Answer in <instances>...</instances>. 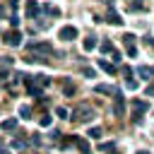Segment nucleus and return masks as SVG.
I'll use <instances>...</instances> for the list:
<instances>
[{
    "instance_id": "22",
    "label": "nucleus",
    "mask_w": 154,
    "mask_h": 154,
    "mask_svg": "<svg viewBox=\"0 0 154 154\" xmlns=\"http://www.w3.org/2000/svg\"><path fill=\"white\" fill-rule=\"evenodd\" d=\"M63 91H65L67 96H72V94H75V84H72V82H67V84L63 87Z\"/></svg>"
},
{
    "instance_id": "35",
    "label": "nucleus",
    "mask_w": 154,
    "mask_h": 154,
    "mask_svg": "<svg viewBox=\"0 0 154 154\" xmlns=\"http://www.w3.org/2000/svg\"><path fill=\"white\" fill-rule=\"evenodd\" d=\"M144 43H147V46H154V38H152V36H144Z\"/></svg>"
},
{
    "instance_id": "12",
    "label": "nucleus",
    "mask_w": 154,
    "mask_h": 154,
    "mask_svg": "<svg viewBox=\"0 0 154 154\" xmlns=\"http://www.w3.org/2000/svg\"><path fill=\"white\" fill-rule=\"evenodd\" d=\"M96 46H99L96 36H87V38H84V51H94Z\"/></svg>"
},
{
    "instance_id": "27",
    "label": "nucleus",
    "mask_w": 154,
    "mask_h": 154,
    "mask_svg": "<svg viewBox=\"0 0 154 154\" xmlns=\"http://www.w3.org/2000/svg\"><path fill=\"white\" fill-rule=\"evenodd\" d=\"M125 87H128V89H137V79H132V77H130V79L125 82Z\"/></svg>"
},
{
    "instance_id": "9",
    "label": "nucleus",
    "mask_w": 154,
    "mask_h": 154,
    "mask_svg": "<svg viewBox=\"0 0 154 154\" xmlns=\"http://www.w3.org/2000/svg\"><path fill=\"white\" fill-rule=\"evenodd\" d=\"M132 108H135V113H147V111H149V103H147V101L135 99V101H132Z\"/></svg>"
},
{
    "instance_id": "2",
    "label": "nucleus",
    "mask_w": 154,
    "mask_h": 154,
    "mask_svg": "<svg viewBox=\"0 0 154 154\" xmlns=\"http://www.w3.org/2000/svg\"><path fill=\"white\" fill-rule=\"evenodd\" d=\"M106 22H108V24H113V26H120V24H123V17L116 12L113 0H108V14H106Z\"/></svg>"
},
{
    "instance_id": "30",
    "label": "nucleus",
    "mask_w": 154,
    "mask_h": 154,
    "mask_svg": "<svg viewBox=\"0 0 154 154\" xmlns=\"http://www.w3.org/2000/svg\"><path fill=\"white\" fill-rule=\"evenodd\" d=\"M132 123H142V113H132Z\"/></svg>"
},
{
    "instance_id": "4",
    "label": "nucleus",
    "mask_w": 154,
    "mask_h": 154,
    "mask_svg": "<svg viewBox=\"0 0 154 154\" xmlns=\"http://www.w3.org/2000/svg\"><path fill=\"white\" fill-rule=\"evenodd\" d=\"M38 12H41L38 2H36V0H26V19H36Z\"/></svg>"
},
{
    "instance_id": "19",
    "label": "nucleus",
    "mask_w": 154,
    "mask_h": 154,
    "mask_svg": "<svg viewBox=\"0 0 154 154\" xmlns=\"http://www.w3.org/2000/svg\"><path fill=\"white\" fill-rule=\"evenodd\" d=\"M38 123H41V128H51V123H53V116H48V113H43V118H41Z\"/></svg>"
},
{
    "instance_id": "23",
    "label": "nucleus",
    "mask_w": 154,
    "mask_h": 154,
    "mask_svg": "<svg viewBox=\"0 0 154 154\" xmlns=\"http://www.w3.org/2000/svg\"><path fill=\"white\" fill-rule=\"evenodd\" d=\"M12 147H14V149H24V147H26V140H14Z\"/></svg>"
},
{
    "instance_id": "5",
    "label": "nucleus",
    "mask_w": 154,
    "mask_h": 154,
    "mask_svg": "<svg viewBox=\"0 0 154 154\" xmlns=\"http://www.w3.org/2000/svg\"><path fill=\"white\" fill-rule=\"evenodd\" d=\"M58 36H60L63 41H75V38H77V29L67 24V26H63V29H60V34H58Z\"/></svg>"
},
{
    "instance_id": "14",
    "label": "nucleus",
    "mask_w": 154,
    "mask_h": 154,
    "mask_svg": "<svg viewBox=\"0 0 154 154\" xmlns=\"http://www.w3.org/2000/svg\"><path fill=\"white\" fill-rule=\"evenodd\" d=\"M99 149L111 154V152H116V142H101V144H99Z\"/></svg>"
},
{
    "instance_id": "20",
    "label": "nucleus",
    "mask_w": 154,
    "mask_h": 154,
    "mask_svg": "<svg viewBox=\"0 0 154 154\" xmlns=\"http://www.w3.org/2000/svg\"><path fill=\"white\" fill-rule=\"evenodd\" d=\"M101 53H103V55H106V53H113V43H111V41H103V43H101Z\"/></svg>"
},
{
    "instance_id": "24",
    "label": "nucleus",
    "mask_w": 154,
    "mask_h": 154,
    "mask_svg": "<svg viewBox=\"0 0 154 154\" xmlns=\"http://www.w3.org/2000/svg\"><path fill=\"white\" fill-rule=\"evenodd\" d=\"M75 140H77L75 135H70V137H65V140H63V147H70V144H75Z\"/></svg>"
},
{
    "instance_id": "31",
    "label": "nucleus",
    "mask_w": 154,
    "mask_h": 154,
    "mask_svg": "<svg viewBox=\"0 0 154 154\" xmlns=\"http://www.w3.org/2000/svg\"><path fill=\"white\" fill-rule=\"evenodd\" d=\"M31 142H34V144L38 147V144H41V135H36V132H34V137H31Z\"/></svg>"
},
{
    "instance_id": "38",
    "label": "nucleus",
    "mask_w": 154,
    "mask_h": 154,
    "mask_svg": "<svg viewBox=\"0 0 154 154\" xmlns=\"http://www.w3.org/2000/svg\"><path fill=\"white\" fill-rule=\"evenodd\" d=\"M137 154H149V152H147V149H142V152H137Z\"/></svg>"
},
{
    "instance_id": "13",
    "label": "nucleus",
    "mask_w": 154,
    "mask_h": 154,
    "mask_svg": "<svg viewBox=\"0 0 154 154\" xmlns=\"http://www.w3.org/2000/svg\"><path fill=\"white\" fill-rule=\"evenodd\" d=\"M0 128H2V130H14V128H17V118H5V120L0 123Z\"/></svg>"
},
{
    "instance_id": "33",
    "label": "nucleus",
    "mask_w": 154,
    "mask_h": 154,
    "mask_svg": "<svg viewBox=\"0 0 154 154\" xmlns=\"http://www.w3.org/2000/svg\"><path fill=\"white\" fill-rule=\"evenodd\" d=\"M84 77H94V70L91 67H84Z\"/></svg>"
},
{
    "instance_id": "15",
    "label": "nucleus",
    "mask_w": 154,
    "mask_h": 154,
    "mask_svg": "<svg viewBox=\"0 0 154 154\" xmlns=\"http://www.w3.org/2000/svg\"><path fill=\"white\" fill-rule=\"evenodd\" d=\"M123 43H125V48L135 46V34H123Z\"/></svg>"
},
{
    "instance_id": "16",
    "label": "nucleus",
    "mask_w": 154,
    "mask_h": 154,
    "mask_svg": "<svg viewBox=\"0 0 154 154\" xmlns=\"http://www.w3.org/2000/svg\"><path fill=\"white\" fill-rule=\"evenodd\" d=\"M113 113L120 118L123 116V99H116V103H113Z\"/></svg>"
},
{
    "instance_id": "25",
    "label": "nucleus",
    "mask_w": 154,
    "mask_h": 154,
    "mask_svg": "<svg viewBox=\"0 0 154 154\" xmlns=\"http://www.w3.org/2000/svg\"><path fill=\"white\" fill-rule=\"evenodd\" d=\"M142 7H144V5H142V0H135V2L130 5V10H132V12H137V10H142Z\"/></svg>"
},
{
    "instance_id": "26",
    "label": "nucleus",
    "mask_w": 154,
    "mask_h": 154,
    "mask_svg": "<svg viewBox=\"0 0 154 154\" xmlns=\"http://www.w3.org/2000/svg\"><path fill=\"white\" fill-rule=\"evenodd\" d=\"M10 24H12V29H17V26H19V17L12 14V17H10Z\"/></svg>"
},
{
    "instance_id": "29",
    "label": "nucleus",
    "mask_w": 154,
    "mask_h": 154,
    "mask_svg": "<svg viewBox=\"0 0 154 154\" xmlns=\"http://www.w3.org/2000/svg\"><path fill=\"white\" fill-rule=\"evenodd\" d=\"M111 58H113V63H120V60H123V58H120V53H118V51H113V53H111Z\"/></svg>"
},
{
    "instance_id": "10",
    "label": "nucleus",
    "mask_w": 154,
    "mask_h": 154,
    "mask_svg": "<svg viewBox=\"0 0 154 154\" xmlns=\"http://www.w3.org/2000/svg\"><path fill=\"white\" fill-rule=\"evenodd\" d=\"M137 75H140L142 79H152V75H154V67H147V65H140V67H137Z\"/></svg>"
},
{
    "instance_id": "34",
    "label": "nucleus",
    "mask_w": 154,
    "mask_h": 154,
    "mask_svg": "<svg viewBox=\"0 0 154 154\" xmlns=\"http://www.w3.org/2000/svg\"><path fill=\"white\" fill-rule=\"evenodd\" d=\"M123 75H125V77H128V79H130V75H132V70H130V67H128V65H125V67H123Z\"/></svg>"
},
{
    "instance_id": "32",
    "label": "nucleus",
    "mask_w": 154,
    "mask_h": 154,
    "mask_svg": "<svg viewBox=\"0 0 154 154\" xmlns=\"http://www.w3.org/2000/svg\"><path fill=\"white\" fill-rule=\"evenodd\" d=\"M144 94H147V96H154V84H149V87L144 89Z\"/></svg>"
},
{
    "instance_id": "21",
    "label": "nucleus",
    "mask_w": 154,
    "mask_h": 154,
    "mask_svg": "<svg viewBox=\"0 0 154 154\" xmlns=\"http://www.w3.org/2000/svg\"><path fill=\"white\" fill-rule=\"evenodd\" d=\"M87 135H89L91 140H99V137H101V128H91V130H89Z\"/></svg>"
},
{
    "instance_id": "17",
    "label": "nucleus",
    "mask_w": 154,
    "mask_h": 154,
    "mask_svg": "<svg viewBox=\"0 0 154 154\" xmlns=\"http://www.w3.org/2000/svg\"><path fill=\"white\" fill-rule=\"evenodd\" d=\"M19 118L29 120V118H31V108H29V106H19Z\"/></svg>"
},
{
    "instance_id": "18",
    "label": "nucleus",
    "mask_w": 154,
    "mask_h": 154,
    "mask_svg": "<svg viewBox=\"0 0 154 154\" xmlns=\"http://www.w3.org/2000/svg\"><path fill=\"white\" fill-rule=\"evenodd\" d=\"M55 116H58V118H63V120H65V118H70V111H67V108H65V106H58V108H55Z\"/></svg>"
},
{
    "instance_id": "3",
    "label": "nucleus",
    "mask_w": 154,
    "mask_h": 154,
    "mask_svg": "<svg viewBox=\"0 0 154 154\" xmlns=\"http://www.w3.org/2000/svg\"><path fill=\"white\" fill-rule=\"evenodd\" d=\"M26 94L29 96H36V99H43L41 94H43V87H38L34 79H31V75H29V79H26Z\"/></svg>"
},
{
    "instance_id": "6",
    "label": "nucleus",
    "mask_w": 154,
    "mask_h": 154,
    "mask_svg": "<svg viewBox=\"0 0 154 154\" xmlns=\"http://www.w3.org/2000/svg\"><path fill=\"white\" fill-rule=\"evenodd\" d=\"M5 41H7V43H10L12 48H19V46H22V34H19V31L14 29V31H10V34L5 36Z\"/></svg>"
},
{
    "instance_id": "28",
    "label": "nucleus",
    "mask_w": 154,
    "mask_h": 154,
    "mask_svg": "<svg viewBox=\"0 0 154 154\" xmlns=\"http://www.w3.org/2000/svg\"><path fill=\"white\" fill-rule=\"evenodd\" d=\"M125 53H128V55H130V58H135V55H137V48H135V46H130V48H128V51H125Z\"/></svg>"
},
{
    "instance_id": "36",
    "label": "nucleus",
    "mask_w": 154,
    "mask_h": 154,
    "mask_svg": "<svg viewBox=\"0 0 154 154\" xmlns=\"http://www.w3.org/2000/svg\"><path fill=\"white\" fill-rule=\"evenodd\" d=\"M10 7H12V10H17V7H19V0H10Z\"/></svg>"
},
{
    "instance_id": "37",
    "label": "nucleus",
    "mask_w": 154,
    "mask_h": 154,
    "mask_svg": "<svg viewBox=\"0 0 154 154\" xmlns=\"http://www.w3.org/2000/svg\"><path fill=\"white\" fill-rule=\"evenodd\" d=\"M0 154H10V152H7V149H5V147H0Z\"/></svg>"
},
{
    "instance_id": "11",
    "label": "nucleus",
    "mask_w": 154,
    "mask_h": 154,
    "mask_svg": "<svg viewBox=\"0 0 154 154\" xmlns=\"http://www.w3.org/2000/svg\"><path fill=\"white\" fill-rule=\"evenodd\" d=\"M75 144H77V149H79L82 154H91V147H89V142H87V140H79V137H77V140H75Z\"/></svg>"
},
{
    "instance_id": "1",
    "label": "nucleus",
    "mask_w": 154,
    "mask_h": 154,
    "mask_svg": "<svg viewBox=\"0 0 154 154\" xmlns=\"http://www.w3.org/2000/svg\"><path fill=\"white\" fill-rule=\"evenodd\" d=\"M94 118V108L91 106H79L77 111H75V120L77 123H89Z\"/></svg>"
},
{
    "instance_id": "8",
    "label": "nucleus",
    "mask_w": 154,
    "mask_h": 154,
    "mask_svg": "<svg viewBox=\"0 0 154 154\" xmlns=\"http://www.w3.org/2000/svg\"><path fill=\"white\" fill-rule=\"evenodd\" d=\"M99 67H101L103 72H108V75H116V65L108 63V60H103V58H99Z\"/></svg>"
},
{
    "instance_id": "7",
    "label": "nucleus",
    "mask_w": 154,
    "mask_h": 154,
    "mask_svg": "<svg viewBox=\"0 0 154 154\" xmlns=\"http://www.w3.org/2000/svg\"><path fill=\"white\" fill-rule=\"evenodd\" d=\"M26 48H29V51H34V53H53L51 43H43V41H38V43H29Z\"/></svg>"
}]
</instances>
